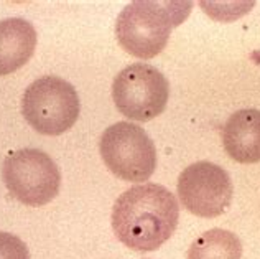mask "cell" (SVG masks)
<instances>
[{"label":"cell","instance_id":"cell-11","mask_svg":"<svg viewBox=\"0 0 260 259\" xmlns=\"http://www.w3.org/2000/svg\"><path fill=\"white\" fill-rule=\"evenodd\" d=\"M0 259H30V253L18 236L0 231Z\"/></svg>","mask_w":260,"mask_h":259},{"label":"cell","instance_id":"cell-4","mask_svg":"<svg viewBox=\"0 0 260 259\" xmlns=\"http://www.w3.org/2000/svg\"><path fill=\"white\" fill-rule=\"evenodd\" d=\"M101 157L111 172L125 182H145L156 168V149L143 127L117 122L107 127L99 142Z\"/></svg>","mask_w":260,"mask_h":259},{"label":"cell","instance_id":"cell-10","mask_svg":"<svg viewBox=\"0 0 260 259\" xmlns=\"http://www.w3.org/2000/svg\"><path fill=\"white\" fill-rule=\"evenodd\" d=\"M242 243L236 233L214 228L203 233L191 243L188 259H241Z\"/></svg>","mask_w":260,"mask_h":259},{"label":"cell","instance_id":"cell-2","mask_svg":"<svg viewBox=\"0 0 260 259\" xmlns=\"http://www.w3.org/2000/svg\"><path fill=\"white\" fill-rule=\"evenodd\" d=\"M191 2L135 0L117 17L115 35L119 45L135 58L150 60L160 54L170 33L188 17Z\"/></svg>","mask_w":260,"mask_h":259},{"label":"cell","instance_id":"cell-1","mask_svg":"<svg viewBox=\"0 0 260 259\" xmlns=\"http://www.w3.org/2000/svg\"><path fill=\"white\" fill-rule=\"evenodd\" d=\"M180 207L175 195L158 183L125 190L112 208V229L122 244L150 253L167 243L178 226Z\"/></svg>","mask_w":260,"mask_h":259},{"label":"cell","instance_id":"cell-9","mask_svg":"<svg viewBox=\"0 0 260 259\" xmlns=\"http://www.w3.org/2000/svg\"><path fill=\"white\" fill-rule=\"evenodd\" d=\"M37 48V30L23 18L0 20V76L20 70Z\"/></svg>","mask_w":260,"mask_h":259},{"label":"cell","instance_id":"cell-7","mask_svg":"<svg viewBox=\"0 0 260 259\" xmlns=\"http://www.w3.org/2000/svg\"><path fill=\"white\" fill-rule=\"evenodd\" d=\"M176 190L181 205L200 218L222 215L231 205L234 193L229 174L206 160L184 168L178 179Z\"/></svg>","mask_w":260,"mask_h":259},{"label":"cell","instance_id":"cell-8","mask_svg":"<svg viewBox=\"0 0 260 259\" xmlns=\"http://www.w3.org/2000/svg\"><path fill=\"white\" fill-rule=\"evenodd\" d=\"M228 155L239 163L260 162V111L241 109L231 116L222 129Z\"/></svg>","mask_w":260,"mask_h":259},{"label":"cell","instance_id":"cell-3","mask_svg":"<svg viewBox=\"0 0 260 259\" xmlns=\"http://www.w3.org/2000/svg\"><path fill=\"white\" fill-rule=\"evenodd\" d=\"M81 104L71 83L58 76H43L26 88L22 98L25 121L43 135H59L74 126Z\"/></svg>","mask_w":260,"mask_h":259},{"label":"cell","instance_id":"cell-5","mask_svg":"<svg viewBox=\"0 0 260 259\" xmlns=\"http://www.w3.org/2000/svg\"><path fill=\"white\" fill-rule=\"evenodd\" d=\"M2 179L9 192L26 207H43L59 192L61 174L50 155L22 149L4 160Z\"/></svg>","mask_w":260,"mask_h":259},{"label":"cell","instance_id":"cell-6","mask_svg":"<svg viewBox=\"0 0 260 259\" xmlns=\"http://www.w3.org/2000/svg\"><path fill=\"white\" fill-rule=\"evenodd\" d=\"M112 98L117 111L125 118L148 122L165 111L170 83L155 66L134 63L114 78Z\"/></svg>","mask_w":260,"mask_h":259}]
</instances>
